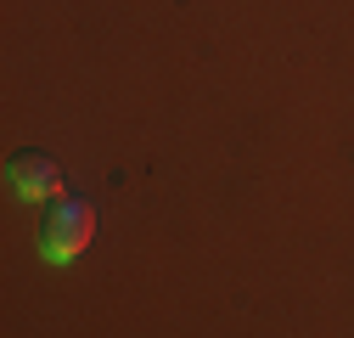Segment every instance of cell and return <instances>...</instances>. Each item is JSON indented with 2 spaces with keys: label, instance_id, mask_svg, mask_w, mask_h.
I'll list each match as a JSON object with an SVG mask.
<instances>
[{
  "label": "cell",
  "instance_id": "7a4b0ae2",
  "mask_svg": "<svg viewBox=\"0 0 354 338\" xmlns=\"http://www.w3.org/2000/svg\"><path fill=\"white\" fill-rule=\"evenodd\" d=\"M6 181L23 203H62V169L46 152H17L6 163Z\"/></svg>",
  "mask_w": 354,
  "mask_h": 338
},
{
  "label": "cell",
  "instance_id": "6da1fadb",
  "mask_svg": "<svg viewBox=\"0 0 354 338\" xmlns=\"http://www.w3.org/2000/svg\"><path fill=\"white\" fill-rule=\"evenodd\" d=\"M91 237H96V208L84 203V197H62V203H51V215L39 220V254H46L51 265L79 260V254L91 248Z\"/></svg>",
  "mask_w": 354,
  "mask_h": 338
}]
</instances>
